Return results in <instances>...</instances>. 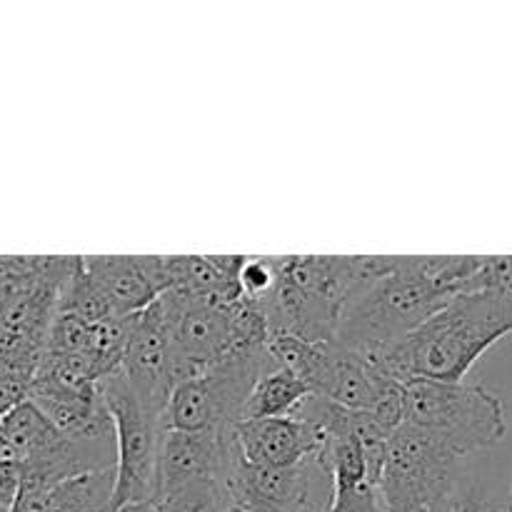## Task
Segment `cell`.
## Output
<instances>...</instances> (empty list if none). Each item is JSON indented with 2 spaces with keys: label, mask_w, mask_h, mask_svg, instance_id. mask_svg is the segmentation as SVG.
Here are the masks:
<instances>
[{
  "label": "cell",
  "mask_w": 512,
  "mask_h": 512,
  "mask_svg": "<svg viewBox=\"0 0 512 512\" xmlns=\"http://www.w3.org/2000/svg\"><path fill=\"white\" fill-rule=\"evenodd\" d=\"M323 512H330V508H328V510H323Z\"/></svg>",
  "instance_id": "obj_30"
},
{
  "label": "cell",
  "mask_w": 512,
  "mask_h": 512,
  "mask_svg": "<svg viewBox=\"0 0 512 512\" xmlns=\"http://www.w3.org/2000/svg\"><path fill=\"white\" fill-rule=\"evenodd\" d=\"M115 512H158L153 503H143V505H128V508H120Z\"/></svg>",
  "instance_id": "obj_26"
},
{
  "label": "cell",
  "mask_w": 512,
  "mask_h": 512,
  "mask_svg": "<svg viewBox=\"0 0 512 512\" xmlns=\"http://www.w3.org/2000/svg\"><path fill=\"white\" fill-rule=\"evenodd\" d=\"M383 268L385 255H280L273 293L253 305L270 335L335 340L345 305Z\"/></svg>",
  "instance_id": "obj_3"
},
{
  "label": "cell",
  "mask_w": 512,
  "mask_h": 512,
  "mask_svg": "<svg viewBox=\"0 0 512 512\" xmlns=\"http://www.w3.org/2000/svg\"><path fill=\"white\" fill-rule=\"evenodd\" d=\"M118 470L78 475L53 488H20L10 512H113Z\"/></svg>",
  "instance_id": "obj_16"
},
{
  "label": "cell",
  "mask_w": 512,
  "mask_h": 512,
  "mask_svg": "<svg viewBox=\"0 0 512 512\" xmlns=\"http://www.w3.org/2000/svg\"><path fill=\"white\" fill-rule=\"evenodd\" d=\"M0 458H8V453H5V448H3V443H0Z\"/></svg>",
  "instance_id": "obj_28"
},
{
  "label": "cell",
  "mask_w": 512,
  "mask_h": 512,
  "mask_svg": "<svg viewBox=\"0 0 512 512\" xmlns=\"http://www.w3.org/2000/svg\"><path fill=\"white\" fill-rule=\"evenodd\" d=\"M315 483H333L320 460H310L298 468H265L243 458L230 483V495L245 512H323L330 505H315Z\"/></svg>",
  "instance_id": "obj_11"
},
{
  "label": "cell",
  "mask_w": 512,
  "mask_h": 512,
  "mask_svg": "<svg viewBox=\"0 0 512 512\" xmlns=\"http://www.w3.org/2000/svg\"><path fill=\"white\" fill-rule=\"evenodd\" d=\"M480 265L483 255H385L383 273L345 305L335 340L363 358L383 353L468 293Z\"/></svg>",
  "instance_id": "obj_1"
},
{
  "label": "cell",
  "mask_w": 512,
  "mask_h": 512,
  "mask_svg": "<svg viewBox=\"0 0 512 512\" xmlns=\"http://www.w3.org/2000/svg\"><path fill=\"white\" fill-rule=\"evenodd\" d=\"M228 512H245L243 508H240V505H233V508H230Z\"/></svg>",
  "instance_id": "obj_27"
},
{
  "label": "cell",
  "mask_w": 512,
  "mask_h": 512,
  "mask_svg": "<svg viewBox=\"0 0 512 512\" xmlns=\"http://www.w3.org/2000/svg\"><path fill=\"white\" fill-rule=\"evenodd\" d=\"M278 368L268 343H248L195 378L173 390L165 408L168 430L180 433H225L243 420L245 403L255 385Z\"/></svg>",
  "instance_id": "obj_4"
},
{
  "label": "cell",
  "mask_w": 512,
  "mask_h": 512,
  "mask_svg": "<svg viewBox=\"0 0 512 512\" xmlns=\"http://www.w3.org/2000/svg\"><path fill=\"white\" fill-rule=\"evenodd\" d=\"M43 358L45 350L28 348V345L0 348V418L30 400V388Z\"/></svg>",
  "instance_id": "obj_19"
},
{
  "label": "cell",
  "mask_w": 512,
  "mask_h": 512,
  "mask_svg": "<svg viewBox=\"0 0 512 512\" xmlns=\"http://www.w3.org/2000/svg\"><path fill=\"white\" fill-rule=\"evenodd\" d=\"M158 305L183 380L205 373L240 345L268 343L270 338L265 318L248 298L218 305L168 290Z\"/></svg>",
  "instance_id": "obj_6"
},
{
  "label": "cell",
  "mask_w": 512,
  "mask_h": 512,
  "mask_svg": "<svg viewBox=\"0 0 512 512\" xmlns=\"http://www.w3.org/2000/svg\"><path fill=\"white\" fill-rule=\"evenodd\" d=\"M153 505L158 512H228L235 503L228 488L193 485V488L163 493Z\"/></svg>",
  "instance_id": "obj_20"
},
{
  "label": "cell",
  "mask_w": 512,
  "mask_h": 512,
  "mask_svg": "<svg viewBox=\"0 0 512 512\" xmlns=\"http://www.w3.org/2000/svg\"><path fill=\"white\" fill-rule=\"evenodd\" d=\"M83 265L118 318L143 313L168 290L165 255H83Z\"/></svg>",
  "instance_id": "obj_13"
},
{
  "label": "cell",
  "mask_w": 512,
  "mask_h": 512,
  "mask_svg": "<svg viewBox=\"0 0 512 512\" xmlns=\"http://www.w3.org/2000/svg\"><path fill=\"white\" fill-rule=\"evenodd\" d=\"M20 493V465L10 458H0V510L10 512Z\"/></svg>",
  "instance_id": "obj_25"
},
{
  "label": "cell",
  "mask_w": 512,
  "mask_h": 512,
  "mask_svg": "<svg viewBox=\"0 0 512 512\" xmlns=\"http://www.w3.org/2000/svg\"><path fill=\"white\" fill-rule=\"evenodd\" d=\"M310 388L288 368H275L255 385L245 403L243 420H273L295 418L305 400L310 398ZM240 420V423H243Z\"/></svg>",
  "instance_id": "obj_18"
},
{
  "label": "cell",
  "mask_w": 512,
  "mask_h": 512,
  "mask_svg": "<svg viewBox=\"0 0 512 512\" xmlns=\"http://www.w3.org/2000/svg\"><path fill=\"white\" fill-rule=\"evenodd\" d=\"M460 480L463 458L418 425L403 423L385 443L375 493L383 512H440Z\"/></svg>",
  "instance_id": "obj_5"
},
{
  "label": "cell",
  "mask_w": 512,
  "mask_h": 512,
  "mask_svg": "<svg viewBox=\"0 0 512 512\" xmlns=\"http://www.w3.org/2000/svg\"><path fill=\"white\" fill-rule=\"evenodd\" d=\"M120 373L125 375V380L133 385L140 398L150 400L160 408H168L170 395L183 383V373H180L178 358L170 345L158 300L143 313L135 315Z\"/></svg>",
  "instance_id": "obj_12"
},
{
  "label": "cell",
  "mask_w": 512,
  "mask_h": 512,
  "mask_svg": "<svg viewBox=\"0 0 512 512\" xmlns=\"http://www.w3.org/2000/svg\"><path fill=\"white\" fill-rule=\"evenodd\" d=\"M480 290L503 295L512 305V255H483V265L468 285V293Z\"/></svg>",
  "instance_id": "obj_22"
},
{
  "label": "cell",
  "mask_w": 512,
  "mask_h": 512,
  "mask_svg": "<svg viewBox=\"0 0 512 512\" xmlns=\"http://www.w3.org/2000/svg\"><path fill=\"white\" fill-rule=\"evenodd\" d=\"M243 263L245 255H165V283L188 298L235 305L245 298L240 288Z\"/></svg>",
  "instance_id": "obj_15"
},
{
  "label": "cell",
  "mask_w": 512,
  "mask_h": 512,
  "mask_svg": "<svg viewBox=\"0 0 512 512\" xmlns=\"http://www.w3.org/2000/svg\"><path fill=\"white\" fill-rule=\"evenodd\" d=\"M243 458L265 468H298L323 458L325 435L303 418L243 420L235 428Z\"/></svg>",
  "instance_id": "obj_14"
},
{
  "label": "cell",
  "mask_w": 512,
  "mask_h": 512,
  "mask_svg": "<svg viewBox=\"0 0 512 512\" xmlns=\"http://www.w3.org/2000/svg\"><path fill=\"white\" fill-rule=\"evenodd\" d=\"M405 423L443 440L463 460L493 448L508 433L503 400L473 383L405 385Z\"/></svg>",
  "instance_id": "obj_7"
},
{
  "label": "cell",
  "mask_w": 512,
  "mask_h": 512,
  "mask_svg": "<svg viewBox=\"0 0 512 512\" xmlns=\"http://www.w3.org/2000/svg\"><path fill=\"white\" fill-rule=\"evenodd\" d=\"M60 440H63V433L30 400L0 418V443L8 458L18 465L50 453Z\"/></svg>",
  "instance_id": "obj_17"
},
{
  "label": "cell",
  "mask_w": 512,
  "mask_h": 512,
  "mask_svg": "<svg viewBox=\"0 0 512 512\" xmlns=\"http://www.w3.org/2000/svg\"><path fill=\"white\" fill-rule=\"evenodd\" d=\"M240 463H243V450L235 430L225 433L168 430L160 455L158 498L163 493L193 488V485H220L230 490Z\"/></svg>",
  "instance_id": "obj_10"
},
{
  "label": "cell",
  "mask_w": 512,
  "mask_h": 512,
  "mask_svg": "<svg viewBox=\"0 0 512 512\" xmlns=\"http://www.w3.org/2000/svg\"><path fill=\"white\" fill-rule=\"evenodd\" d=\"M510 500H512V488H510Z\"/></svg>",
  "instance_id": "obj_29"
},
{
  "label": "cell",
  "mask_w": 512,
  "mask_h": 512,
  "mask_svg": "<svg viewBox=\"0 0 512 512\" xmlns=\"http://www.w3.org/2000/svg\"><path fill=\"white\" fill-rule=\"evenodd\" d=\"M440 512H512V500H498L478 485H460Z\"/></svg>",
  "instance_id": "obj_23"
},
{
  "label": "cell",
  "mask_w": 512,
  "mask_h": 512,
  "mask_svg": "<svg viewBox=\"0 0 512 512\" xmlns=\"http://www.w3.org/2000/svg\"><path fill=\"white\" fill-rule=\"evenodd\" d=\"M268 350L280 368L303 380L310 393L333 400L350 410H378L380 403L400 388V383L380 375L363 355L353 353L338 340H310L270 335Z\"/></svg>",
  "instance_id": "obj_9"
},
{
  "label": "cell",
  "mask_w": 512,
  "mask_h": 512,
  "mask_svg": "<svg viewBox=\"0 0 512 512\" xmlns=\"http://www.w3.org/2000/svg\"><path fill=\"white\" fill-rule=\"evenodd\" d=\"M278 283V258L273 255H245L240 268V288L250 303H260Z\"/></svg>",
  "instance_id": "obj_21"
},
{
  "label": "cell",
  "mask_w": 512,
  "mask_h": 512,
  "mask_svg": "<svg viewBox=\"0 0 512 512\" xmlns=\"http://www.w3.org/2000/svg\"><path fill=\"white\" fill-rule=\"evenodd\" d=\"M330 512H383V505L373 488H363L353 493H333Z\"/></svg>",
  "instance_id": "obj_24"
},
{
  "label": "cell",
  "mask_w": 512,
  "mask_h": 512,
  "mask_svg": "<svg viewBox=\"0 0 512 512\" xmlns=\"http://www.w3.org/2000/svg\"><path fill=\"white\" fill-rule=\"evenodd\" d=\"M508 335L512 305L503 295L480 290L453 298L408 338L365 360L400 385L415 380L465 383L473 365Z\"/></svg>",
  "instance_id": "obj_2"
},
{
  "label": "cell",
  "mask_w": 512,
  "mask_h": 512,
  "mask_svg": "<svg viewBox=\"0 0 512 512\" xmlns=\"http://www.w3.org/2000/svg\"><path fill=\"white\" fill-rule=\"evenodd\" d=\"M100 393L113 415L118 438L113 512L128 505L155 503L160 493V455L168 433L165 408L140 398L123 373L105 378Z\"/></svg>",
  "instance_id": "obj_8"
}]
</instances>
